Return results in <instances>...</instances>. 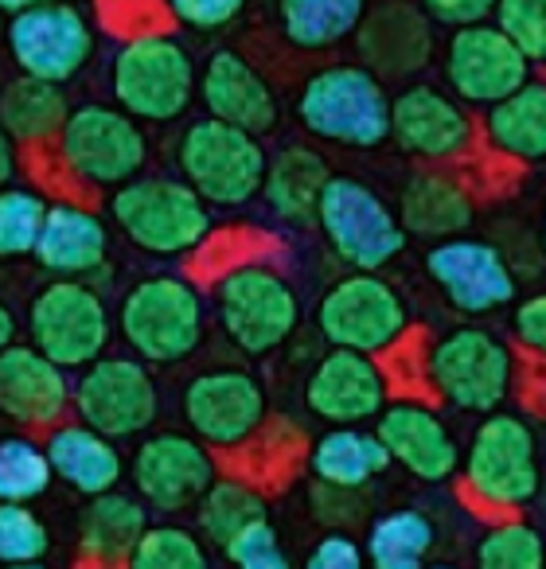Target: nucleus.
<instances>
[{
	"instance_id": "30",
	"label": "nucleus",
	"mask_w": 546,
	"mask_h": 569,
	"mask_svg": "<svg viewBox=\"0 0 546 569\" xmlns=\"http://www.w3.org/2000/svg\"><path fill=\"white\" fill-rule=\"evenodd\" d=\"M149 503H137L126 491H102L90 496V503L79 515V553L82 566H126L133 558L137 542H141L145 527H149Z\"/></svg>"
},
{
	"instance_id": "29",
	"label": "nucleus",
	"mask_w": 546,
	"mask_h": 569,
	"mask_svg": "<svg viewBox=\"0 0 546 569\" xmlns=\"http://www.w3.org/2000/svg\"><path fill=\"white\" fill-rule=\"evenodd\" d=\"M332 180V168L309 144H286L278 157H269L261 199L286 227H317V211L325 188Z\"/></svg>"
},
{
	"instance_id": "18",
	"label": "nucleus",
	"mask_w": 546,
	"mask_h": 569,
	"mask_svg": "<svg viewBox=\"0 0 546 569\" xmlns=\"http://www.w3.org/2000/svg\"><path fill=\"white\" fill-rule=\"evenodd\" d=\"M183 421L215 452L242 445L266 421V390L246 367H211L188 379L180 395Z\"/></svg>"
},
{
	"instance_id": "28",
	"label": "nucleus",
	"mask_w": 546,
	"mask_h": 569,
	"mask_svg": "<svg viewBox=\"0 0 546 569\" xmlns=\"http://www.w3.org/2000/svg\"><path fill=\"white\" fill-rule=\"evenodd\" d=\"M43 449L51 457L56 480H63L67 488H75L87 499L113 491L126 476V460H121L113 437L98 433L87 421H59L56 429H48Z\"/></svg>"
},
{
	"instance_id": "40",
	"label": "nucleus",
	"mask_w": 546,
	"mask_h": 569,
	"mask_svg": "<svg viewBox=\"0 0 546 569\" xmlns=\"http://www.w3.org/2000/svg\"><path fill=\"white\" fill-rule=\"evenodd\" d=\"M51 457L32 437H4L0 441V499L32 503L51 488Z\"/></svg>"
},
{
	"instance_id": "43",
	"label": "nucleus",
	"mask_w": 546,
	"mask_h": 569,
	"mask_svg": "<svg viewBox=\"0 0 546 569\" xmlns=\"http://www.w3.org/2000/svg\"><path fill=\"white\" fill-rule=\"evenodd\" d=\"M51 550V535L43 519L28 503L0 499V561L4 566L36 569Z\"/></svg>"
},
{
	"instance_id": "34",
	"label": "nucleus",
	"mask_w": 546,
	"mask_h": 569,
	"mask_svg": "<svg viewBox=\"0 0 546 569\" xmlns=\"http://www.w3.org/2000/svg\"><path fill=\"white\" fill-rule=\"evenodd\" d=\"M364 12V0H281L278 24L294 48L325 51L356 36Z\"/></svg>"
},
{
	"instance_id": "51",
	"label": "nucleus",
	"mask_w": 546,
	"mask_h": 569,
	"mask_svg": "<svg viewBox=\"0 0 546 569\" xmlns=\"http://www.w3.org/2000/svg\"><path fill=\"white\" fill-rule=\"evenodd\" d=\"M512 332L519 343L523 356L546 359V289L543 293H530L515 305L512 312Z\"/></svg>"
},
{
	"instance_id": "50",
	"label": "nucleus",
	"mask_w": 546,
	"mask_h": 569,
	"mask_svg": "<svg viewBox=\"0 0 546 569\" xmlns=\"http://www.w3.org/2000/svg\"><path fill=\"white\" fill-rule=\"evenodd\" d=\"M421 12L434 28L465 32V28H480L496 20V0H426Z\"/></svg>"
},
{
	"instance_id": "37",
	"label": "nucleus",
	"mask_w": 546,
	"mask_h": 569,
	"mask_svg": "<svg viewBox=\"0 0 546 569\" xmlns=\"http://www.w3.org/2000/svg\"><path fill=\"white\" fill-rule=\"evenodd\" d=\"M278 246L274 234H261L254 227H222V230H211L207 242L199 246L188 261V277L191 281H219L227 277L230 269L238 266H254V261H266V253Z\"/></svg>"
},
{
	"instance_id": "56",
	"label": "nucleus",
	"mask_w": 546,
	"mask_h": 569,
	"mask_svg": "<svg viewBox=\"0 0 546 569\" xmlns=\"http://www.w3.org/2000/svg\"><path fill=\"white\" fill-rule=\"evenodd\" d=\"M4 32H9V20L0 17V40H4Z\"/></svg>"
},
{
	"instance_id": "35",
	"label": "nucleus",
	"mask_w": 546,
	"mask_h": 569,
	"mask_svg": "<svg viewBox=\"0 0 546 569\" xmlns=\"http://www.w3.org/2000/svg\"><path fill=\"white\" fill-rule=\"evenodd\" d=\"M437 546V522L418 507H398L367 527L364 553L375 569H418Z\"/></svg>"
},
{
	"instance_id": "12",
	"label": "nucleus",
	"mask_w": 546,
	"mask_h": 569,
	"mask_svg": "<svg viewBox=\"0 0 546 569\" xmlns=\"http://www.w3.org/2000/svg\"><path fill=\"white\" fill-rule=\"evenodd\" d=\"M312 320L328 348L364 351V356H383L410 328V312L395 284L383 273H359V269L328 284Z\"/></svg>"
},
{
	"instance_id": "6",
	"label": "nucleus",
	"mask_w": 546,
	"mask_h": 569,
	"mask_svg": "<svg viewBox=\"0 0 546 569\" xmlns=\"http://www.w3.org/2000/svg\"><path fill=\"white\" fill-rule=\"evenodd\" d=\"M110 94L113 106L133 121H168L183 118L199 94V71L188 48L176 36H145L129 40L110 59Z\"/></svg>"
},
{
	"instance_id": "5",
	"label": "nucleus",
	"mask_w": 546,
	"mask_h": 569,
	"mask_svg": "<svg viewBox=\"0 0 546 569\" xmlns=\"http://www.w3.org/2000/svg\"><path fill=\"white\" fill-rule=\"evenodd\" d=\"M215 312L235 351L250 359L278 351L301 328V297L274 261H254L219 277Z\"/></svg>"
},
{
	"instance_id": "8",
	"label": "nucleus",
	"mask_w": 546,
	"mask_h": 569,
	"mask_svg": "<svg viewBox=\"0 0 546 569\" xmlns=\"http://www.w3.org/2000/svg\"><path fill=\"white\" fill-rule=\"evenodd\" d=\"M515 348L496 332L460 325L429 348V379L437 402L465 413H496L515 390Z\"/></svg>"
},
{
	"instance_id": "55",
	"label": "nucleus",
	"mask_w": 546,
	"mask_h": 569,
	"mask_svg": "<svg viewBox=\"0 0 546 569\" xmlns=\"http://www.w3.org/2000/svg\"><path fill=\"white\" fill-rule=\"evenodd\" d=\"M538 238H543V250H546V207H543V230H538Z\"/></svg>"
},
{
	"instance_id": "52",
	"label": "nucleus",
	"mask_w": 546,
	"mask_h": 569,
	"mask_svg": "<svg viewBox=\"0 0 546 569\" xmlns=\"http://www.w3.org/2000/svg\"><path fill=\"white\" fill-rule=\"evenodd\" d=\"M359 566H364V546L344 535V530L325 535L309 550V569H359Z\"/></svg>"
},
{
	"instance_id": "39",
	"label": "nucleus",
	"mask_w": 546,
	"mask_h": 569,
	"mask_svg": "<svg viewBox=\"0 0 546 569\" xmlns=\"http://www.w3.org/2000/svg\"><path fill=\"white\" fill-rule=\"evenodd\" d=\"M473 558L480 569H543L546 538L523 515H512V519H499L484 527V535L476 538Z\"/></svg>"
},
{
	"instance_id": "1",
	"label": "nucleus",
	"mask_w": 546,
	"mask_h": 569,
	"mask_svg": "<svg viewBox=\"0 0 546 569\" xmlns=\"http://www.w3.org/2000/svg\"><path fill=\"white\" fill-rule=\"evenodd\" d=\"M538 496H543V457L535 429L512 410L484 413V421L468 437V449L460 452V507L488 527L523 515Z\"/></svg>"
},
{
	"instance_id": "23",
	"label": "nucleus",
	"mask_w": 546,
	"mask_h": 569,
	"mask_svg": "<svg viewBox=\"0 0 546 569\" xmlns=\"http://www.w3.org/2000/svg\"><path fill=\"white\" fill-rule=\"evenodd\" d=\"M434 24L421 4L387 0L364 12L356 28V51L375 79H414L434 59Z\"/></svg>"
},
{
	"instance_id": "42",
	"label": "nucleus",
	"mask_w": 546,
	"mask_h": 569,
	"mask_svg": "<svg viewBox=\"0 0 546 569\" xmlns=\"http://www.w3.org/2000/svg\"><path fill=\"white\" fill-rule=\"evenodd\" d=\"M129 569H207V550L191 530L157 522V527H145Z\"/></svg>"
},
{
	"instance_id": "44",
	"label": "nucleus",
	"mask_w": 546,
	"mask_h": 569,
	"mask_svg": "<svg viewBox=\"0 0 546 569\" xmlns=\"http://www.w3.org/2000/svg\"><path fill=\"white\" fill-rule=\"evenodd\" d=\"M371 491L367 488H344V483L312 480L309 483V515L325 530H356L371 519Z\"/></svg>"
},
{
	"instance_id": "4",
	"label": "nucleus",
	"mask_w": 546,
	"mask_h": 569,
	"mask_svg": "<svg viewBox=\"0 0 546 569\" xmlns=\"http://www.w3.org/2000/svg\"><path fill=\"white\" fill-rule=\"evenodd\" d=\"M297 121L320 141L379 149L390 141V94L364 63L320 67L297 94Z\"/></svg>"
},
{
	"instance_id": "27",
	"label": "nucleus",
	"mask_w": 546,
	"mask_h": 569,
	"mask_svg": "<svg viewBox=\"0 0 546 569\" xmlns=\"http://www.w3.org/2000/svg\"><path fill=\"white\" fill-rule=\"evenodd\" d=\"M309 437L294 418L266 413V421L242 445L222 452V465L230 468V476H238L266 496V491H286L297 480L301 465L309 460Z\"/></svg>"
},
{
	"instance_id": "47",
	"label": "nucleus",
	"mask_w": 546,
	"mask_h": 569,
	"mask_svg": "<svg viewBox=\"0 0 546 569\" xmlns=\"http://www.w3.org/2000/svg\"><path fill=\"white\" fill-rule=\"evenodd\" d=\"M98 17L113 36H121V43L145 40V36H172V12L168 4H98Z\"/></svg>"
},
{
	"instance_id": "15",
	"label": "nucleus",
	"mask_w": 546,
	"mask_h": 569,
	"mask_svg": "<svg viewBox=\"0 0 546 569\" xmlns=\"http://www.w3.org/2000/svg\"><path fill=\"white\" fill-rule=\"evenodd\" d=\"M71 410L79 421L95 426L98 433L126 441L141 437L157 421L160 395L149 375V363L137 356H102L75 379Z\"/></svg>"
},
{
	"instance_id": "17",
	"label": "nucleus",
	"mask_w": 546,
	"mask_h": 569,
	"mask_svg": "<svg viewBox=\"0 0 546 569\" xmlns=\"http://www.w3.org/2000/svg\"><path fill=\"white\" fill-rule=\"evenodd\" d=\"M530 71L535 67L499 32L496 20L480 28H465V32H453L449 43H445L441 74L460 106L492 110L504 98H512L519 87H527L535 79Z\"/></svg>"
},
{
	"instance_id": "46",
	"label": "nucleus",
	"mask_w": 546,
	"mask_h": 569,
	"mask_svg": "<svg viewBox=\"0 0 546 569\" xmlns=\"http://www.w3.org/2000/svg\"><path fill=\"white\" fill-rule=\"evenodd\" d=\"M222 558L242 569H289V553H286V546H281L278 527L269 522V515H258V519L246 522V527L222 546Z\"/></svg>"
},
{
	"instance_id": "3",
	"label": "nucleus",
	"mask_w": 546,
	"mask_h": 569,
	"mask_svg": "<svg viewBox=\"0 0 546 569\" xmlns=\"http://www.w3.org/2000/svg\"><path fill=\"white\" fill-rule=\"evenodd\" d=\"M110 219L137 250L152 258H191L215 230L211 207L176 176H137L113 188Z\"/></svg>"
},
{
	"instance_id": "36",
	"label": "nucleus",
	"mask_w": 546,
	"mask_h": 569,
	"mask_svg": "<svg viewBox=\"0 0 546 569\" xmlns=\"http://www.w3.org/2000/svg\"><path fill=\"white\" fill-rule=\"evenodd\" d=\"M258 515H269L266 496H261L258 488H250L246 480H238V476L215 480L211 488L203 491V499L196 503L199 530H203L207 542L219 546V550L246 527V522L258 519Z\"/></svg>"
},
{
	"instance_id": "38",
	"label": "nucleus",
	"mask_w": 546,
	"mask_h": 569,
	"mask_svg": "<svg viewBox=\"0 0 546 569\" xmlns=\"http://www.w3.org/2000/svg\"><path fill=\"white\" fill-rule=\"evenodd\" d=\"M429 348H434L429 328L410 325L387 351H383V356H375L383 367V375H387L390 398H410V402L441 406L437 402L434 379H429Z\"/></svg>"
},
{
	"instance_id": "22",
	"label": "nucleus",
	"mask_w": 546,
	"mask_h": 569,
	"mask_svg": "<svg viewBox=\"0 0 546 569\" xmlns=\"http://www.w3.org/2000/svg\"><path fill=\"white\" fill-rule=\"evenodd\" d=\"M75 382L67 367L43 356L36 343L0 351V413L24 429H56L71 410Z\"/></svg>"
},
{
	"instance_id": "14",
	"label": "nucleus",
	"mask_w": 546,
	"mask_h": 569,
	"mask_svg": "<svg viewBox=\"0 0 546 569\" xmlns=\"http://www.w3.org/2000/svg\"><path fill=\"white\" fill-rule=\"evenodd\" d=\"M4 43H9L20 74L63 87V82L79 79L87 71V63L95 59L98 36L95 24L82 17V9L56 4V0H36L32 9L9 20Z\"/></svg>"
},
{
	"instance_id": "26",
	"label": "nucleus",
	"mask_w": 546,
	"mask_h": 569,
	"mask_svg": "<svg viewBox=\"0 0 546 569\" xmlns=\"http://www.w3.org/2000/svg\"><path fill=\"white\" fill-rule=\"evenodd\" d=\"M476 219V196L460 172L441 164H421L406 176L403 196H398V222L406 234L445 242L473 227Z\"/></svg>"
},
{
	"instance_id": "41",
	"label": "nucleus",
	"mask_w": 546,
	"mask_h": 569,
	"mask_svg": "<svg viewBox=\"0 0 546 569\" xmlns=\"http://www.w3.org/2000/svg\"><path fill=\"white\" fill-rule=\"evenodd\" d=\"M48 207L36 188H0V261L36 253Z\"/></svg>"
},
{
	"instance_id": "24",
	"label": "nucleus",
	"mask_w": 546,
	"mask_h": 569,
	"mask_svg": "<svg viewBox=\"0 0 546 569\" xmlns=\"http://www.w3.org/2000/svg\"><path fill=\"white\" fill-rule=\"evenodd\" d=\"M32 258L51 277L87 281L98 289V281L110 277V227L90 207L59 199L48 207V222H43Z\"/></svg>"
},
{
	"instance_id": "13",
	"label": "nucleus",
	"mask_w": 546,
	"mask_h": 569,
	"mask_svg": "<svg viewBox=\"0 0 546 569\" xmlns=\"http://www.w3.org/2000/svg\"><path fill=\"white\" fill-rule=\"evenodd\" d=\"M390 137L421 164L457 168L484 149V133L468 106L429 82H410L390 98Z\"/></svg>"
},
{
	"instance_id": "32",
	"label": "nucleus",
	"mask_w": 546,
	"mask_h": 569,
	"mask_svg": "<svg viewBox=\"0 0 546 569\" xmlns=\"http://www.w3.org/2000/svg\"><path fill=\"white\" fill-rule=\"evenodd\" d=\"M67 118H71V102L56 82L17 74L9 87H0V129L20 149H40L48 141H59Z\"/></svg>"
},
{
	"instance_id": "33",
	"label": "nucleus",
	"mask_w": 546,
	"mask_h": 569,
	"mask_svg": "<svg viewBox=\"0 0 546 569\" xmlns=\"http://www.w3.org/2000/svg\"><path fill=\"white\" fill-rule=\"evenodd\" d=\"M390 465L395 460L387 445L379 441L375 429L364 426H332L309 449L312 480L344 483V488H371V480H379Z\"/></svg>"
},
{
	"instance_id": "7",
	"label": "nucleus",
	"mask_w": 546,
	"mask_h": 569,
	"mask_svg": "<svg viewBox=\"0 0 546 569\" xmlns=\"http://www.w3.org/2000/svg\"><path fill=\"white\" fill-rule=\"evenodd\" d=\"M176 164L180 180H188L207 207H246L261 196L269 157L261 137L227 121L199 118L176 141Z\"/></svg>"
},
{
	"instance_id": "19",
	"label": "nucleus",
	"mask_w": 546,
	"mask_h": 569,
	"mask_svg": "<svg viewBox=\"0 0 546 569\" xmlns=\"http://www.w3.org/2000/svg\"><path fill=\"white\" fill-rule=\"evenodd\" d=\"M133 488L152 511H188L219 480V457L211 445L188 433H157L137 445L129 460Z\"/></svg>"
},
{
	"instance_id": "53",
	"label": "nucleus",
	"mask_w": 546,
	"mask_h": 569,
	"mask_svg": "<svg viewBox=\"0 0 546 569\" xmlns=\"http://www.w3.org/2000/svg\"><path fill=\"white\" fill-rule=\"evenodd\" d=\"M17 157H20V144L0 129V188H9L12 176H17V168H20Z\"/></svg>"
},
{
	"instance_id": "16",
	"label": "nucleus",
	"mask_w": 546,
	"mask_h": 569,
	"mask_svg": "<svg viewBox=\"0 0 546 569\" xmlns=\"http://www.w3.org/2000/svg\"><path fill=\"white\" fill-rule=\"evenodd\" d=\"M426 273L437 293L465 317H488L507 309L519 293V277L492 238H445L426 250Z\"/></svg>"
},
{
	"instance_id": "48",
	"label": "nucleus",
	"mask_w": 546,
	"mask_h": 569,
	"mask_svg": "<svg viewBox=\"0 0 546 569\" xmlns=\"http://www.w3.org/2000/svg\"><path fill=\"white\" fill-rule=\"evenodd\" d=\"M492 242L499 246V253L507 258V266H512V273L519 277V281H535L546 269L543 238L530 227H523L519 219H499V227L492 230Z\"/></svg>"
},
{
	"instance_id": "21",
	"label": "nucleus",
	"mask_w": 546,
	"mask_h": 569,
	"mask_svg": "<svg viewBox=\"0 0 546 569\" xmlns=\"http://www.w3.org/2000/svg\"><path fill=\"white\" fill-rule=\"evenodd\" d=\"M375 433L387 445L390 460L421 483H449L460 472V445L449 421L429 402L390 398L387 410L375 418Z\"/></svg>"
},
{
	"instance_id": "2",
	"label": "nucleus",
	"mask_w": 546,
	"mask_h": 569,
	"mask_svg": "<svg viewBox=\"0 0 546 569\" xmlns=\"http://www.w3.org/2000/svg\"><path fill=\"white\" fill-rule=\"evenodd\" d=\"M118 332L149 367H172L196 356L207 332L203 293L188 273H149L129 284L118 305Z\"/></svg>"
},
{
	"instance_id": "25",
	"label": "nucleus",
	"mask_w": 546,
	"mask_h": 569,
	"mask_svg": "<svg viewBox=\"0 0 546 569\" xmlns=\"http://www.w3.org/2000/svg\"><path fill=\"white\" fill-rule=\"evenodd\" d=\"M199 102L207 106V118L227 121V126L246 129L254 137L274 133V126H278L274 87L235 48H219L207 56L203 71H199Z\"/></svg>"
},
{
	"instance_id": "9",
	"label": "nucleus",
	"mask_w": 546,
	"mask_h": 569,
	"mask_svg": "<svg viewBox=\"0 0 546 569\" xmlns=\"http://www.w3.org/2000/svg\"><path fill=\"white\" fill-rule=\"evenodd\" d=\"M317 230L328 250L359 273H379L406 250V230L390 203L356 176H332L317 211Z\"/></svg>"
},
{
	"instance_id": "49",
	"label": "nucleus",
	"mask_w": 546,
	"mask_h": 569,
	"mask_svg": "<svg viewBox=\"0 0 546 569\" xmlns=\"http://www.w3.org/2000/svg\"><path fill=\"white\" fill-rule=\"evenodd\" d=\"M168 12H172V24L215 32L242 17V0H168Z\"/></svg>"
},
{
	"instance_id": "45",
	"label": "nucleus",
	"mask_w": 546,
	"mask_h": 569,
	"mask_svg": "<svg viewBox=\"0 0 546 569\" xmlns=\"http://www.w3.org/2000/svg\"><path fill=\"white\" fill-rule=\"evenodd\" d=\"M496 28L530 67L546 71V0H496Z\"/></svg>"
},
{
	"instance_id": "31",
	"label": "nucleus",
	"mask_w": 546,
	"mask_h": 569,
	"mask_svg": "<svg viewBox=\"0 0 546 569\" xmlns=\"http://www.w3.org/2000/svg\"><path fill=\"white\" fill-rule=\"evenodd\" d=\"M484 141L519 164L546 160V79H530L512 98L484 110Z\"/></svg>"
},
{
	"instance_id": "20",
	"label": "nucleus",
	"mask_w": 546,
	"mask_h": 569,
	"mask_svg": "<svg viewBox=\"0 0 546 569\" xmlns=\"http://www.w3.org/2000/svg\"><path fill=\"white\" fill-rule=\"evenodd\" d=\"M390 402L379 359L364 351L328 348L305 375V406L328 426H367Z\"/></svg>"
},
{
	"instance_id": "10",
	"label": "nucleus",
	"mask_w": 546,
	"mask_h": 569,
	"mask_svg": "<svg viewBox=\"0 0 546 569\" xmlns=\"http://www.w3.org/2000/svg\"><path fill=\"white\" fill-rule=\"evenodd\" d=\"M63 168L87 188H121L137 180L149 160V137L141 121L106 102H82L71 110L56 141Z\"/></svg>"
},
{
	"instance_id": "54",
	"label": "nucleus",
	"mask_w": 546,
	"mask_h": 569,
	"mask_svg": "<svg viewBox=\"0 0 546 569\" xmlns=\"http://www.w3.org/2000/svg\"><path fill=\"white\" fill-rule=\"evenodd\" d=\"M17 343V317H12V309L4 301H0V351L12 348Z\"/></svg>"
},
{
	"instance_id": "11",
	"label": "nucleus",
	"mask_w": 546,
	"mask_h": 569,
	"mask_svg": "<svg viewBox=\"0 0 546 569\" xmlns=\"http://www.w3.org/2000/svg\"><path fill=\"white\" fill-rule=\"evenodd\" d=\"M113 320L102 293L87 281L51 277L28 305V340L67 371H82L110 348Z\"/></svg>"
}]
</instances>
